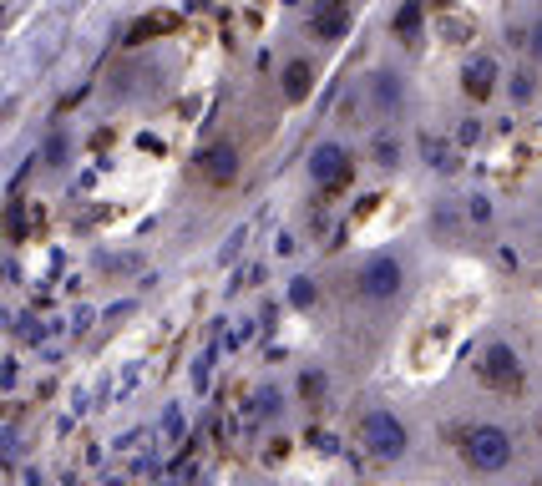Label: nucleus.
Instances as JSON below:
<instances>
[{
    "label": "nucleus",
    "instance_id": "9d476101",
    "mask_svg": "<svg viewBox=\"0 0 542 486\" xmlns=\"http://www.w3.org/2000/svg\"><path fill=\"white\" fill-rule=\"evenodd\" d=\"M284 81H289V97H304V92H309V66H304V61H289Z\"/></svg>",
    "mask_w": 542,
    "mask_h": 486
},
{
    "label": "nucleus",
    "instance_id": "f03ea898",
    "mask_svg": "<svg viewBox=\"0 0 542 486\" xmlns=\"http://www.w3.org/2000/svg\"><path fill=\"white\" fill-rule=\"evenodd\" d=\"M360 436H365V446L380 456V461H396V456H406V426L391 416V411H370L365 421H360Z\"/></svg>",
    "mask_w": 542,
    "mask_h": 486
},
{
    "label": "nucleus",
    "instance_id": "f8f14e48",
    "mask_svg": "<svg viewBox=\"0 0 542 486\" xmlns=\"http://www.w3.org/2000/svg\"><path fill=\"white\" fill-rule=\"evenodd\" d=\"M294 304H315V289H309V279L294 284Z\"/></svg>",
    "mask_w": 542,
    "mask_h": 486
},
{
    "label": "nucleus",
    "instance_id": "ddd939ff",
    "mask_svg": "<svg viewBox=\"0 0 542 486\" xmlns=\"http://www.w3.org/2000/svg\"><path fill=\"white\" fill-rule=\"evenodd\" d=\"M527 41H532V51H537V56H542V21H537V26H532V36H527Z\"/></svg>",
    "mask_w": 542,
    "mask_h": 486
},
{
    "label": "nucleus",
    "instance_id": "423d86ee",
    "mask_svg": "<svg viewBox=\"0 0 542 486\" xmlns=\"http://www.w3.org/2000/svg\"><path fill=\"white\" fill-rule=\"evenodd\" d=\"M461 81H467V97L487 102V97L497 92V61H492V56H477V61H467V71H461Z\"/></svg>",
    "mask_w": 542,
    "mask_h": 486
},
{
    "label": "nucleus",
    "instance_id": "39448f33",
    "mask_svg": "<svg viewBox=\"0 0 542 486\" xmlns=\"http://www.w3.org/2000/svg\"><path fill=\"white\" fill-rule=\"evenodd\" d=\"M309 173H315L320 183H330V188H335V183H345V178H350V157H345L335 142H325V147H315V162H309Z\"/></svg>",
    "mask_w": 542,
    "mask_h": 486
},
{
    "label": "nucleus",
    "instance_id": "1a4fd4ad",
    "mask_svg": "<svg viewBox=\"0 0 542 486\" xmlns=\"http://www.w3.org/2000/svg\"><path fill=\"white\" fill-rule=\"evenodd\" d=\"M396 31H401L406 41H416V36H421V6H416V0H411V6H406L401 16H396Z\"/></svg>",
    "mask_w": 542,
    "mask_h": 486
},
{
    "label": "nucleus",
    "instance_id": "9b49d317",
    "mask_svg": "<svg viewBox=\"0 0 542 486\" xmlns=\"http://www.w3.org/2000/svg\"><path fill=\"white\" fill-rule=\"evenodd\" d=\"M375 157H380V168H396L401 147H396V142H375Z\"/></svg>",
    "mask_w": 542,
    "mask_h": 486
},
{
    "label": "nucleus",
    "instance_id": "0eeeda50",
    "mask_svg": "<svg viewBox=\"0 0 542 486\" xmlns=\"http://www.w3.org/2000/svg\"><path fill=\"white\" fill-rule=\"evenodd\" d=\"M345 26H350L345 0H325V6L315 11V31H320L325 41H340V36H345Z\"/></svg>",
    "mask_w": 542,
    "mask_h": 486
},
{
    "label": "nucleus",
    "instance_id": "6e6552de",
    "mask_svg": "<svg viewBox=\"0 0 542 486\" xmlns=\"http://www.w3.org/2000/svg\"><path fill=\"white\" fill-rule=\"evenodd\" d=\"M507 81H512V102H532L537 97V76L532 71H512Z\"/></svg>",
    "mask_w": 542,
    "mask_h": 486
},
{
    "label": "nucleus",
    "instance_id": "f257e3e1",
    "mask_svg": "<svg viewBox=\"0 0 542 486\" xmlns=\"http://www.w3.org/2000/svg\"><path fill=\"white\" fill-rule=\"evenodd\" d=\"M461 456H467L472 471L497 476V471L512 466V436H507L502 426H472L467 436H461Z\"/></svg>",
    "mask_w": 542,
    "mask_h": 486
},
{
    "label": "nucleus",
    "instance_id": "7ed1b4c3",
    "mask_svg": "<svg viewBox=\"0 0 542 486\" xmlns=\"http://www.w3.org/2000/svg\"><path fill=\"white\" fill-rule=\"evenodd\" d=\"M477 375H482L492 390H517V385H522V360H517L512 345L492 340V345L482 350V360H477Z\"/></svg>",
    "mask_w": 542,
    "mask_h": 486
},
{
    "label": "nucleus",
    "instance_id": "20e7f679",
    "mask_svg": "<svg viewBox=\"0 0 542 486\" xmlns=\"http://www.w3.org/2000/svg\"><path fill=\"white\" fill-rule=\"evenodd\" d=\"M401 284H406V274H401L396 259H370V264L360 269V289H365L370 299H391Z\"/></svg>",
    "mask_w": 542,
    "mask_h": 486
}]
</instances>
